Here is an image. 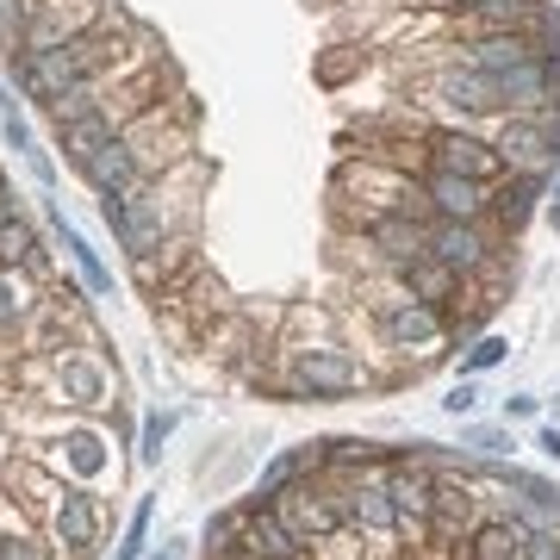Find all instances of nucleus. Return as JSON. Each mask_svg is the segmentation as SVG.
Listing matches in <instances>:
<instances>
[{"mask_svg": "<svg viewBox=\"0 0 560 560\" xmlns=\"http://www.w3.org/2000/svg\"><path fill=\"white\" fill-rule=\"evenodd\" d=\"M280 386L293 399H349L368 386L361 368L337 337H312V342H280Z\"/></svg>", "mask_w": 560, "mask_h": 560, "instance_id": "obj_1", "label": "nucleus"}, {"mask_svg": "<svg viewBox=\"0 0 560 560\" xmlns=\"http://www.w3.org/2000/svg\"><path fill=\"white\" fill-rule=\"evenodd\" d=\"M423 94H430V106L455 113V119H486V113H504V106H499V75L455 62V57H448V44H442V69H436V75H423Z\"/></svg>", "mask_w": 560, "mask_h": 560, "instance_id": "obj_2", "label": "nucleus"}, {"mask_svg": "<svg viewBox=\"0 0 560 560\" xmlns=\"http://www.w3.org/2000/svg\"><path fill=\"white\" fill-rule=\"evenodd\" d=\"M386 499L399 511V536L411 548H430V517H436V467L418 455H405L399 467H386Z\"/></svg>", "mask_w": 560, "mask_h": 560, "instance_id": "obj_3", "label": "nucleus"}, {"mask_svg": "<svg viewBox=\"0 0 560 560\" xmlns=\"http://www.w3.org/2000/svg\"><path fill=\"white\" fill-rule=\"evenodd\" d=\"M423 162H430V168H448V175L492 180V187H499V175H504L499 143L480 138V131H467V125H442V131H430V138H423Z\"/></svg>", "mask_w": 560, "mask_h": 560, "instance_id": "obj_4", "label": "nucleus"}, {"mask_svg": "<svg viewBox=\"0 0 560 560\" xmlns=\"http://www.w3.org/2000/svg\"><path fill=\"white\" fill-rule=\"evenodd\" d=\"M50 541H57L69 560H94L101 555V536H106V511L88 486H62V499L50 504Z\"/></svg>", "mask_w": 560, "mask_h": 560, "instance_id": "obj_5", "label": "nucleus"}, {"mask_svg": "<svg viewBox=\"0 0 560 560\" xmlns=\"http://www.w3.org/2000/svg\"><path fill=\"white\" fill-rule=\"evenodd\" d=\"M430 256L442 268H455L460 280H480L492 261H499V243L486 224H467V219H430Z\"/></svg>", "mask_w": 560, "mask_h": 560, "instance_id": "obj_6", "label": "nucleus"}, {"mask_svg": "<svg viewBox=\"0 0 560 560\" xmlns=\"http://www.w3.org/2000/svg\"><path fill=\"white\" fill-rule=\"evenodd\" d=\"M374 330H381V342L393 355H430L448 337V312H436V305H423V300H399V305H386V312H374Z\"/></svg>", "mask_w": 560, "mask_h": 560, "instance_id": "obj_7", "label": "nucleus"}, {"mask_svg": "<svg viewBox=\"0 0 560 560\" xmlns=\"http://www.w3.org/2000/svg\"><path fill=\"white\" fill-rule=\"evenodd\" d=\"M418 187H423V200H430V219H467V224L492 219V180L448 175V168H423Z\"/></svg>", "mask_w": 560, "mask_h": 560, "instance_id": "obj_8", "label": "nucleus"}, {"mask_svg": "<svg viewBox=\"0 0 560 560\" xmlns=\"http://www.w3.org/2000/svg\"><path fill=\"white\" fill-rule=\"evenodd\" d=\"M275 511L287 517V529H293L305 548H312L318 536H330V529H342V523H349V517H342V486H337V492H324V486H312V480H293V486L275 499Z\"/></svg>", "mask_w": 560, "mask_h": 560, "instance_id": "obj_9", "label": "nucleus"}, {"mask_svg": "<svg viewBox=\"0 0 560 560\" xmlns=\"http://www.w3.org/2000/svg\"><path fill=\"white\" fill-rule=\"evenodd\" d=\"M361 249H374V261H381L386 275H399V268H411V261L430 256V219L386 212V219H374L368 231H361Z\"/></svg>", "mask_w": 560, "mask_h": 560, "instance_id": "obj_10", "label": "nucleus"}, {"mask_svg": "<svg viewBox=\"0 0 560 560\" xmlns=\"http://www.w3.org/2000/svg\"><path fill=\"white\" fill-rule=\"evenodd\" d=\"M101 20H106V0H38L20 50H57V44L81 38V32H94Z\"/></svg>", "mask_w": 560, "mask_h": 560, "instance_id": "obj_11", "label": "nucleus"}, {"mask_svg": "<svg viewBox=\"0 0 560 560\" xmlns=\"http://www.w3.org/2000/svg\"><path fill=\"white\" fill-rule=\"evenodd\" d=\"M499 156L504 168H560L555 156V131H548V113H504L499 119Z\"/></svg>", "mask_w": 560, "mask_h": 560, "instance_id": "obj_12", "label": "nucleus"}, {"mask_svg": "<svg viewBox=\"0 0 560 560\" xmlns=\"http://www.w3.org/2000/svg\"><path fill=\"white\" fill-rule=\"evenodd\" d=\"M50 405H75V411H101L106 405V368L94 355L57 349L50 355Z\"/></svg>", "mask_w": 560, "mask_h": 560, "instance_id": "obj_13", "label": "nucleus"}, {"mask_svg": "<svg viewBox=\"0 0 560 560\" xmlns=\"http://www.w3.org/2000/svg\"><path fill=\"white\" fill-rule=\"evenodd\" d=\"M448 57L467 62V69H486V75H504V69L541 57V44H536V32H480V38H455Z\"/></svg>", "mask_w": 560, "mask_h": 560, "instance_id": "obj_14", "label": "nucleus"}, {"mask_svg": "<svg viewBox=\"0 0 560 560\" xmlns=\"http://www.w3.org/2000/svg\"><path fill=\"white\" fill-rule=\"evenodd\" d=\"M44 219H50V237H57V249L69 256L75 280L88 287V293H94V300H106V293H113V268L101 261V249H94V243L75 231V224L62 219V206H57V200H44Z\"/></svg>", "mask_w": 560, "mask_h": 560, "instance_id": "obj_15", "label": "nucleus"}, {"mask_svg": "<svg viewBox=\"0 0 560 560\" xmlns=\"http://www.w3.org/2000/svg\"><path fill=\"white\" fill-rule=\"evenodd\" d=\"M81 180H88V187H94V200H113V194H131V187H138V156H131V138H113V143H101V150H94V156L81 162L75 168Z\"/></svg>", "mask_w": 560, "mask_h": 560, "instance_id": "obj_16", "label": "nucleus"}, {"mask_svg": "<svg viewBox=\"0 0 560 560\" xmlns=\"http://www.w3.org/2000/svg\"><path fill=\"white\" fill-rule=\"evenodd\" d=\"M541 175H548V168H511V180L492 187V212H499L504 237H517L523 224L536 219V200H541V187H548Z\"/></svg>", "mask_w": 560, "mask_h": 560, "instance_id": "obj_17", "label": "nucleus"}, {"mask_svg": "<svg viewBox=\"0 0 560 560\" xmlns=\"http://www.w3.org/2000/svg\"><path fill=\"white\" fill-rule=\"evenodd\" d=\"M560 94H555V81H548V69H541V57L517 62V69H504L499 75V106L504 113H548Z\"/></svg>", "mask_w": 560, "mask_h": 560, "instance_id": "obj_18", "label": "nucleus"}, {"mask_svg": "<svg viewBox=\"0 0 560 560\" xmlns=\"http://www.w3.org/2000/svg\"><path fill=\"white\" fill-rule=\"evenodd\" d=\"M243 548L261 560H305V541L287 529V517H280L275 504L268 511H243Z\"/></svg>", "mask_w": 560, "mask_h": 560, "instance_id": "obj_19", "label": "nucleus"}, {"mask_svg": "<svg viewBox=\"0 0 560 560\" xmlns=\"http://www.w3.org/2000/svg\"><path fill=\"white\" fill-rule=\"evenodd\" d=\"M0 268H25L32 280H50V249H44L38 224L25 219V212L0 224Z\"/></svg>", "mask_w": 560, "mask_h": 560, "instance_id": "obj_20", "label": "nucleus"}, {"mask_svg": "<svg viewBox=\"0 0 560 560\" xmlns=\"http://www.w3.org/2000/svg\"><path fill=\"white\" fill-rule=\"evenodd\" d=\"M399 287L411 293V300H423V305H436V312H448V305L460 300V287H467V280H460L455 268H442L436 256H423V261H411V268H399Z\"/></svg>", "mask_w": 560, "mask_h": 560, "instance_id": "obj_21", "label": "nucleus"}, {"mask_svg": "<svg viewBox=\"0 0 560 560\" xmlns=\"http://www.w3.org/2000/svg\"><path fill=\"white\" fill-rule=\"evenodd\" d=\"M523 529H529L523 511H511V517H486L480 529L467 536V555L474 560H517L523 555Z\"/></svg>", "mask_w": 560, "mask_h": 560, "instance_id": "obj_22", "label": "nucleus"}, {"mask_svg": "<svg viewBox=\"0 0 560 560\" xmlns=\"http://www.w3.org/2000/svg\"><path fill=\"white\" fill-rule=\"evenodd\" d=\"M62 455H57V467L69 474V480H101L106 474V436L101 430H62V442H57Z\"/></svg>", "mask_w": 560, "mask_h": 560, "instance_id": "obj_23", "label": "nucleus"}, {"mask_svg": "<svg viewBox=\"0 0 560 560\" xmlns=\"http://www.w3.org/2000/svg\"><path fill=\"white\" fill-rule=\"evenodd\" d=\"M0 143L13 150V156H38L44 143H38V131H32V119H25V106H20V88L13 81H0Z\"/></svg>", "mask_w": 560, "mask_h": 560, "instance_id": "obj_24", "label": "nucleus"}, {"mask_svg": "<svg viewBox=\"0 0 560 560\" xmlns=\"http://www.w3.org/2000/svg\"><path fill=\"white\" fill-rule=\"evenodd\" d=\"M324 467H337V474H368V467H381V442L330 436V442H324Z\"/></svg>", "mask_w": 560, "mask_h": 560, "instance_id": "obj_25", "label": "nucleus"}, {"mask_svg": "<svg viewBox=\"0 0 560 560\" xmlns=\"http://www.w3.org/2000/svg\"><path fill=\"white\" fill-rule=\"evenodd\" d=\"M231 548H243V511H219V517H206V560H224Z\"/></svg>", "mask_w": 560, "mask_h": 560, "instance_id": "obj_26", "label": "nucleus"}, {"mask_svg": "<svg viewBox=\"0 0 560 560\" xmlns=\"http://www.w3.org/2000/svg\"><path fill=\"white\" fill-rule=\"evenodd\" d=\"M504 355H511V342L486 330V337H474V342H467V355H460V374H467V381H474V374H492V368H499Z\"/></svg>", "mask_w": 560, "mask_h": 560, "instance_id": "obj_27", "label": "nucleus"}, {"mask_svg": "<svg viewBox=\"0 0 560 560\" xmlns=\"http://www.w3.org/2000/svg\"><path fill=\"white\" fill-rule=\"evenodd\" d=\"M175 436V411H150L143 418V430H138V460L143 467H156L162 460V442Z\"/></svg>", "mask_w": 560, "mask_h": 560, "instance_id": "obj_28", "label": "nucleus"}, {"mask_svg": "<svg viewBox=\"0 0 560 560\" xmlns=\"http://www.w3.org/2000/svg\"><path fill=\"white\" fill-rule=\"evenodd\" d=\"M150 517H156V504L143 499L138 511H131V523H125V541H119V555L113 560H143L150 555Z\"/></svg>", "mask_w": 560, "mask_h": 560, "instance_id": "obj_29", "label": "nucleus"}, {"mask_svg": "<svg viewBox=\"0 0 560 560\" xmlns=\"http://www.w3.org/2000/svg\"><path fill=\"white\" fill-rule=\"evenodd\" d=\"M57 541L38 536V529H13V536H0V560H50Z\"/></svg>", "mask_w": 560, "mask_h": 560, "instance_id": "obj_30", "label": "nucleus"}, {"mask_svg": "<svg viewBox=\"0 0 560 560\" xmlns=\"http://www.w3.org/2000/svg\"><path fill=\"white\" fill-rule=\"evenodd\" d=\"M517 560H560V523H529Z\"/></svg>", "mask_w": 560, "mask_h": 560, "instance_id": "obj_31", "label": "nucleus"}, {"mask_svg": "<svg viewBox=\"0 0 560 560\" xmlns=\"http://www.w3.org/2000/svg\"><path fill=\"white\" fill-rule=\"evenodd\" d=\"M460 448H474V455H504V448H511V436H504V430H492V423H467V430H460Z\"/></svg>", "mask_w": 560, "mask_h": 560, "instance_id": "obj_32", "label": "nucleus"}, {"mask_svg": "<svg viewBox=\"0 0 560 560\" xmlns=\"http://www.w3.org/2000/svg\"><path fill=\"white\" fill-rule=\"evenodd\" d=\"M474 405H480V386H474L467 374H460V381L448 386V399H442V411H448V418H474Z\"/></svg>", "mask_w": 560, "mask_h": 560, "instance_id": "obj_33", "label": "nucleus"}, {"mask_svg": "<svg viewBox=\"0 0 560 560\" xmlns=\"http://www.w3.org/2000/svg\"><path fill=\"white\" fill-rule=\"evenodd\" d=\"M541 411V399H529V393H511V399H504V423H529Z\"/></svg>", "mask_w": 560, "mask_h": 560, "instance_id": "obj_34", "label": "nucleus"}, {"mask_svg": "<svg viewBox=\"0 0 560 560\" xmlns=\"http://www.w3.org/2000/svg\"><path fill=\"white\" fill-rule=\"evenodd\" d=\"M7 219H20V194H13V187L0 180V224H7Z\"/></svg>", "mask_w": 560, "mask_h": 560, "instance_id": "obj_35", "label": "nucleus"}, {"mask_svg": "<svg viewBox=\"0 0 560 560\" xmlns=\"http://www.w3.org/2000/svg\"><path fill=\"white\" fill-rule=\"evenodd\" d=\"M536 448H541L548 460H560V430H536Z\"/></svg>", "mask_w": 560, "mask_h": 560, "instance_id": "obj_36", "label": "nucleus"}, {"mask_svg": "<svg viewBox=\"0 0 560 560\" xmlns=\"http://www.w3.org/2000/svg\"><path fill=\"white\" fill-rule=\"evenodd\" d=\"M541 212H548V224H560V180L548 187V206H541Z\"/></svg>", "mask_w": 560, "mask_h": 560, "instance_id": "obj_37", "label": "nucleus"}, {"mask_svg": "<svg viewBox=\"0 0 560 560\" xmlns=\"http://www.w3.org/2000/svg\"><path fill=\"white\" fill-rule=\"evenodd\" d=\"M548 131H555V156H560V101L548 106Z\"/></svg>", "mask_w": 560, "mask_h": 560, "instance_id": "obj_38", "label": "nucleus"}, {"mask_svg": "<svg viewBox=\"0 0 560 560\" xmlns=\"http://www.w3.org/2000/svg\"><path fill=\"white\" fill-rule=\"evenodd\" d=\"M143 560H175V541H168V548H150Z\"/></svg>", "mask_w": 560, "mask_h": 560, "instance_id": "obj_39", "label": "nucleus"}]
</instances>
